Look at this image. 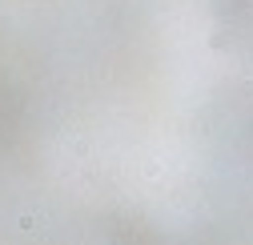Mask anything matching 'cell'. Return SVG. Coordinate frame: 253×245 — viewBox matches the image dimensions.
I'll return each mask as SVG.
<instances>
[{
    "mask_svg": "<svg viewBox=\"0 0 253 245\" xmlns=\"http://www.w3.org/2000/svg\"><path fill=\"white\" fill-rule=\"evenodd\" d=\"M20 229L24 233H37V217H33V213H24V217H20Z\"/></svg>",
    "mask_w": 253,
    "mask_h": 245,
    "instance_id": "cell-1",
    "label": "cell"
}]
</instances>
